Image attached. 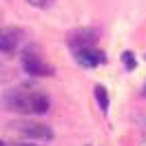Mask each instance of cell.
<instances>
[{
	"label": "cell",
	"instance_id": "1",
	"mask_svg": "<svg viewBox=\"0 0 146 146\" xmlns=\"http://www.w3.org/2000/svg\"><path fill=\"white\" fill-rule=\"evenodd\" d=\"M2 104L7 111L22 113V115H40L49 111V95L42 89H38L33 84H20L16 89L5 93Z\"/></svg>",
	"mask_w": 146,
	"mask_h": 146
},
{
	"label": "cell",
	"instance_id": "2",
	"mask_svg": "<svg viewBox=\"0 0 146 146\" xmlns=\"http://www.w3.org/2000/svg\"><path fill=\"white\" fill-rule=\"evenodd\" d=\"M22 69L29 75H36V78H49V75L55 73L53 66L46 62V58L36 44H29L22 49Z\"/></svg>",
	"mask_w": 146,
	"mask_h": 146
},
{
	"label": "cell",
	"instance_id": "3",
	"mask_svg": "<svg viewBox=\"0 0 146 146\" xmlns=\"http://www.w3.org/2000/svg\"><path fill=\"white\" fill-rule=\"evenodd\" d=\"M11 131L20 135L22 139H33V142H51L53 139V131L44 124H36V122H13L9 124Z\"/></svg>",
	"mask_w": 146,
	"mask_h": 146
},
{
	"label": "cell",
	"instance_id": "4",
	"mask_svg": "<svg viewBox=\"0 0 146 146\" xmlns=\"http://www.w3.org/2000/svg\"><path fill=\"white\" fill-rule=\"evenodd\" d=\"M25 31L18 27H0V51L2 53H16L22 44Z\"/></svg>",
	"mask_w": 146,
	"mask_h": 146
},
{
	"label": "cell",
	"instance_id": "5",
	"mask_svg": "<svg viewBox=\"0 0 146 146\" xmlns=\"http://www.w3.org/2000/svg\"><path fill=\"white\" fill-rule=\"evenodd\" d=\"M98 40H100V38H98V31H93V29H75V31L69 33V38H66L71 51H80V49L95 46Z\"/></svg>",
	"mask_w": 146,
	"mask_h": 146
},
{
	"label": "cell",
	"instance_id": "6",
	"mask_svg": "<svg viewBox=\"0 0 146 146\" xmlns=\"http://www.w3.org/2000/svg\"><path fill=\"white\" fill-rule=\"evenodd\" d=\"M73 58L82 64V66H86V69H95V66H100V64L106 62V55H104V51L95 49V46L80 49V51H73Z\"/></svg>",
	"mask_w": 146,
	"mask_h": 146
},
{
	"label": "cell",
	"instance_id": "7",
	"mask_svg": "<svg viewBox=\"0 0 146 146\" xmlns=\"http://www.w3.org/2000/svg\"><path fill=\"white\" fill-rule=\"evenodd\" d=\"M93 93H95V98H98V104H100L102 113H106V111H109V95H106V89H104L102 84H98Z\"/></svg>",
	"mask_w": 146,
	"mask_h": 146
},
{
	"label": "cell",
	"instance_id": "8",
	"mask_svg": "<svg viewBox=\"0 0 146 146\" xmlns=\"http://www.w3.org/2000/svg\"><path fill=\"white\" fill-rule=\"evenodd\" d=\"M27 2L31 5V7H36V9H49L55 0H27Z\"/></svg>",
	"mask_w": 146,
	"mask_h": 146
},
{
	"label": "cell",
	"instance_id": "9",
	"mask_svg": "<svg viewBox=\"0 0 146 146\" xmlns=\"http://www.w3.org/2000/svg\"><path fill=\"white\" fill-rule=\"evenodd\" d=\"M122 62H124V66H128V69H135V58H133L131 51L122 53Z\"/></svg>",
	"mask_w": 146,
	"mask_h": 146
},
{
	"label": "cell",
	"instance_id": "10",
	"mask_svg": "<svg viewBox=\"0 0 146 146\" xmlns=\"http://www.w3.org/2000/svg\"><path fill=\"white\" fill-rule=\"evenodd\" d=\"M5 146H29V144H20V142H16V144H5Z\"/></svg>",
	"mask_w": 146,
	"mask_h": 146
},
{
	"label": "cell",
	"instance_id": "11",
	"mask_svg": "<svg viewBox=\"0 0 146 146\" xmlns=\"http://www.w3.org/2000/svg\"><path fill=\"white\" fill-rule=\"evenodd\" d=\"M0 146H5V142H0Z\"/></svg>",
	"mask_w": 146,
	"mask_h": 146
},
{
	"label": "cell",
	"instance_id": "12",
	"mask_svg": "<svg viewBox=\"0 0 146 146\" xmlns=\"http://www.w3.org/2000/svg\"><path fill=\"white\" fill-rule=\"evenodd\" d=\"M144 93H146V89H144Z\"/></svg>",
	"mask_w": 146,
	"mask_h": 146
}]
</instances>
